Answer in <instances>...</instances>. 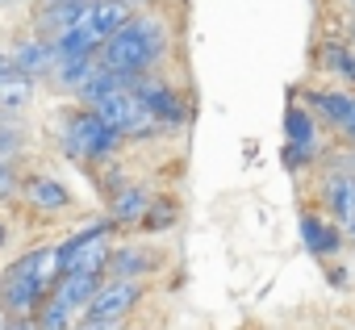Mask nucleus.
<instances>
[{"label": "nucleus", "mask_w": 355, "mask_h": 330, "mask_svg": "<svg viewBox=\"0 0 355 330\" xmlns=\"http://www.w3.org/2000/svg\"><path fill=\"white\" fill-rule=\"evenodd\" d=\"M347 9H351V13H355V0H347Z\"/></svg>", "instance_id": "31"}, {"label": "nucleus", "mask_w": 355, "mask_h": 330, "mask_svg": "<svg viewBox=\"0 0 355 330\" xmlns=\"http://www.w3.org/2000/svg\"><path fill=\"white\" fill-rule=\"evenodd\" d=\"M343 5H347V0H343Z\"/></svg>", "instance_id": "34"}, {"label": "nucleus", "mask_w": 355, "mask_h": 330, "mask_svg": "<svg viewBox=\"0 0 355 330\" xmlns=\"http://www.w3.org/2000/svg\"><path fill=\"white\" fill-rule=\"evenodd\" d=\"M134 13H138V9L130 5V0H92V5L80 9V21H76L55 46H59L63 59H80V55H96V59H101L105 42H109L113 34H121Z\"/></svg>", "instance_id": "4"}, {"label": "nucleus", "mask_w": 355, "mask_h": 330, "mask_svg": "<svg viewBox=\"0 0 355 330\" xmlns=\"http://www.w3.org/2000/svg\"><path fill=\"white\" fill-rule=\"evenodd\" d=\"M171 268V255L155 243V238H117L113 247V263H109V280H155Z\"/></svg>", "instance_id": "9"}, {"label": "nucleus", "mask_w": 355, "mask_h": 330, "mask_svg": "<svg viewBox=\"0 0 355 330\" xmlns=\"http://www.w3.org/2000/svg\"><path fill=\"white\" fill-rule=\"evenodd\" d=\"M313 71L318 76H330L338 88H351L355 92V46L347 42V34L318 38V46H313Z\"/></svg>", "instance_id": "13"}, {"label": "nucleus", "mask_w": 355, "mask_h": 330, "mask_svg": "<svg viewBox=\"0 0 355 330\" xmlns=\"http://www.w3.org/2000/svg\"><path fill=\"white\" fill-rule=\"evenodd\" d=\"M17 205L34 218V222H59L76 209V193L67 189V180H59L46 168H26L21 176V197Z\"/></svg>", "instance_id": "7"}, {"label": "nucleus", "mask_w": 355, "mask_h": 330, "mask_svg": "<svg viewBox=\"0 0 355 330\" xmlns=\"http://www.w3.org/2000/svg\"><path fill=\"white\" fill-rule=\"evenodd\" d=\"M101 67V59L96 55H80V59H59V67H55V76H51V84L71 101L88 80H92V71Z\"/></svg>", "instance_id": "20"}, {"label": "nucleus", "mask_w": 355, "mask_h": 330, "mask_svg": "<svg viewBox=\"0 0 355 330\" xmlns=\"http://www.w3.org/2000/svg\"><path fill=\"white\" fill-rule=\"evenodd\" d=\"M175 226H180V197H175V193H159L134 234H138V238H163V234H171Z\"/></svg>", "instance_id": "17"}, {"label": "nucleus", "mask_w": 355, "mask_h": 330, "mask_svg": "<svg viewBox=\"0 0 355 330\" xmlns=\"http://www.w3.org/2000/svg\"><path fill=\"white\" fill-rule=\"evenodd\" d=\"M326 280H330V288H351V259L326 263Z\"/></svg>", "instance_id": "25"}, {"label": "nucleus", "mask_w": 355, "mask_h": 330, "mask_svg": "<svg viewBox=\"0 0 355 330\" xmlns=\"http://www.w3.org/2000/svg\"><path fill=\"white\" fill-rule=\"evenodd\" d=\"M130 88H134V96L142 101V109L155 117V125H159L163 134H184V130H189V121H193V105H189L184 88L175 84L167 71H159V76H142V80H134Z\"/></svg>", "instance_id": "6"}, {"label": "nucleus", "mask_w": 355, "mask_h": 330, "mask_svg": "<svg viewBox=\"0 0 355 330\" xmlns=\"http://www.w3.org/2000/svg\"><path fill=\"white\" fill-rule=\"evenodd\" d=\"M343 230H347V243H351V247H355V218H351V222H347V226H343Z\"/></svg>", "instance_id": "29"}, {"label": "nucleus", "mask_w": 355, "mask_h": 330, "mask_svg": "<svg viewBox=\"0 0 355 330\" xmlns=\"http://www.w3.org/2000/svg\"><path fill=\"white\" fill-rule=\"evenodd\" d=\"M38 101V80L30 76H5L0 80V117H26V109Z\"/></svg>", "instance_id": "19"}, {"label": "nucleus", "mask_w": 355, "mask_h": 330, "mask_svg": "<svg viewBox=\"0 0 355 330\" xmlns=\"http://www.w3.org/2000/svg\"><path fill=\"white\" fill-rule=\"evenodd\" d=\"M5 76H17V67H13V55L9 51H0V80Z\"/></svg>", "instance_id": "28"}, {"label": "nucleus", "mask_w": 355, "mask_h": 330, "mask_svg": "<svg viewBox=\"0 0 355 330\" xmlns=\"http://www.w3.org/2000/svg\"><path fill=\"white\" fill-rule=\"evenodd\" d=\"M284 142L313 146V142H330V134L322 130V121H318L301 101H288V105H284Z\"/></svg>", "instance_id": "18"}, {"label": "nucleus", "mask_w": 355, "mask_h": 330, "mask_svg": "<svg viewBox=\"0 0 355 330\" xmlns=\"http://www.w3.org/2000/svg\"><path fill=\"white\" fill-rule=\"evenodd\" d=\"M59 276H63V268H59L55 243H30L26 251H17V259L0 268V313L34 318L51 301Z\"/></svg>", "instance_id": "2"}, {"label": "nucleus", "mask_w": 355, "mask_h": 330, "mask_svg": "<svg viewBox=\"0 0 355 330\" xmlns=\"http://www.w3.org/2000/svg\"><path fill=\"white\" fill-rule=\"evenodd\" d=\"M96 113L125 138V146H138V142H155L163 130L155 125V117L142 109V101L134 96V88H121V92H113V96H105L101 105H96Z\"/></svg>", "instance_id": "10"}, {"label": "nucleus", "mask_w": 355, "mask_h": 330, "mask_svg": "<svg viewBox=\"0 0 355 330\" xmlns=\"http://www.w3.org/2000/svg\"><path fill=\"white\" fill-rule=\"evenodd\" d=\"M5 330H38L34 318H5Z\"/></svg>", "instance_id": "26"}, {"label": "nucleus", "mask_w": 355, "mask_h": 330, "mask_svg": "<svg viewBox=\"0 0 355 330\" xmlns=\"http://www.w3.org/2000/svg\"><path fill=\"white\" fill-rule=\"evenodd\" d=\"M0 5H17V0H0Z\"/></svg>", "instance_id": "32"}, {"label": "nucleus", "mask_w": 355, "mask_h": 330, "mask_svg": "<svg viewBox=\"0 0 355 330\" xmlns=\"http://www.w3.org/2000/svg\"><path fill=\"white\" fill-rule=\"evenodd\" d=\"M326 150H330V142H313V146H297V142H284V146H280V163H284V172H288V176L305 180V176H313V172L322 168Z\"/></svg>", "instance_id": "21"}, {"label": "nucleus", "mask_w": 355, "mask_h": 330, "mask_svg": "<svg viewBox=\"0 0 355 330\" xmlns=\"http://www.w3.org/2000/svg\"><path fill=\"white\" fill-rule=\"evenodd\" d=\"M55 146L67 163L84 168L88 176H96L101 168L121 159L125 138L96 113V109H80V105H59L55 109Z\"/></svg>", "instance_id": "3"}, {"label": "nucleus", "mask_w": 355, "mask_h": 330, "mask_svg": "<svg viewBox=\"0 0 355 330\" xmlns=\"http://www.w3.org/2000/svg\"><path fill=\"white\" fill-rule=\"evenodd\" d=\"M159 197V189H150L146 180H130L117 197H109L105 201V218L117 226V230H138L142 226V218H146V209H150V201Z\"/></svg>", "instance_id": "14"}, {"label": "nucleus", "mask_w": 355, "mask_h": 330, "mask_svg": "<svg viewBox=\"0 0 355 330\" xmlns=\"http://www.w3.org/2000/svg\"><path fill=\"white\" fill-rule=\"evenodd\" d=\"M313 205L334 218L338 226H347L355 218V176H343V172H313Z\"/></svg>", "instance_id": "12"}, {"label": "nucleus", "mask_w": 355, "mask_h": 330, "mask_svg": "<svg viewBox=\"0 0 355 330\" xmlns=\"http://www.w3.org/2000/svg\"><path fill=\"white\" fill-rule=\"evenodd\" d=\"M21 176L26 168L17 159H0V205H13L21 197Z\"/></svg>", "instance_id": "24"}, {"label": "nucleus", "mask_w": 355, "mask_h": 330, "mask_svg": "<svg viewBox=\"0 0 355 330\" xmlns=\"http://www.w3.org/2000/svg\"><path fill=\"white\" fill-rule=\"evenodd\" d=\"M121 88H130V80H121V76H113V71L96 67V71H92V80L71 96V105H80V109H96L105 96H113V92H121Z\"/></svg>", "instance_id": "22"}, {"label": "nucleus", "mask_w": 355, "mask_h": 330, "mask_svg": "<svg viewBox=\"0 0 355 330\" xmlns=\"http://www.w3.org/2000/svg\"><path fill=\"white\" fill-rule=\"evenodd\" d=\"M105 280H109V276H92V272H63L51 297H55L63 309H71L76 318H84V313H88V305L96 301V293L105 288Z\"/></svg>", "instance_id": "16"}, {"label": "nucleus", "mask_w": 355, "mask_h": 330, "mask_svg": "<svg viewBox=\"0 0 355 330\" xmlns=\"http://www.w3.org/2000/svg\"><path fill=\"white\" fill-rule=\"evenodd\" d=\"M130 330H155V326H130Z\"/></svg>", "instance_id": "30"}, {"label": "nucleus", "mask_w": 355, "mask_h": 330, "mask_svg": "<svg viewBox=\"0 0 355 330\" xmlns=\"http://www.w3.org/2000/svg\"><path fill=\"white\" fill-rule=\"evenodd\" d=\"M30 155V125L26 117H0V159H26Z\"/></svg>", "instance_id": "23"}, {"label": "nucleus", "mask_w": 355, "mask_h": 330, "mask_svg": "<svg viewBox=\"0 0 355 330\" xmlns=\"http://www.w3.org/2000/svg\"><path fill=\"white\" fill-rule=\"evenodd\" d=\"M0 330H5V313H0Z\"/></svg>", "instance_id": "33"}, {"label": "nucleus", "mask_w": 355, "mask_h": 330, "mask_svg": "<svg viewBox=\"0 0 355 330\" xmlns=\"http://www.w3.org/2000/svg\"><path fill=\"white\" fill-rule=\"evenodd\" d=\"M9 234H13V226H9V218H5V214H0V259H5V247H9ZM0 268H5V263H0Z\"/></svg>", "instance_id": "27"}, {"label": "nucleus", "mask_w": 355, "mask_h": 330, "mask_svg": "<svg viewBox=\"0 0 355 330\" xmlns=\"http://www.w3.org/2000/svg\"><path fill=\"white\" fill-rule=\"evenodd\" d=\"M9 55H13V67H17L21 76H30V80H51L55 67H59V59H63L55 42H42V38H34V34L17 38V42L9 46Z\"/></svg>", "instance_id": "15"}, {"label": "nucleus", "mask_w": 355, "mask_h": 330, "mask_svg": "<svg viewBox=\"0 0 355 330\" xmlns=\"http://www.w3.org/2000/svg\"><path fill=\"white\" fill-rule=\"evenodd\" d=\"M121 230L109 218H92L88 226H76L71 234L55 238L59 251V268L63 272H92V276H109L113 263V247H117Z\"/></svg>", "instance_id": "5"}, {"label": "nucleus", "mask_w": 355, "mask_h": 330, "mask_svg": "<svg viewBox=\"0 0 355 330\" xmlns=\"http://www.w3.org/2000/svg\"><path fill=\"white\" fill-rule=\"evenodd\" d=\"M288 101H301L326 134H347L355 125V92L351 88H338V84H293L288 88Z\"/></svg>", "instance_id": "8"}, {"label": "nucleus", "mask_w": 355, "mask_h": 330, "mask_svg": "<svg viewBox=\"0 0 355 330\" xmlns=\"http://www.w3.org/2000/svg\"><path fill=\"white\" fill-rule=\"evenodd\" d=\"M175 59V13L138 9L121 34H113L101 51V67L121 80H142L167 71Z\"/></svg>", "instance_id": "1"}, {"label": "nucleus", "mask_w": 355, "mask_h": 330, "mask_svg": "<svg viewBox=\"0 0 355 330\" xmlns=\"http://www.w3.org/2000/svg\"><path fill=\"white\" fill-rule=\"evenodd\" d=\"M297 230H301V247H305L318 263L343 259V251H347V230H343L334 218H326L318 205H301Z\"/></svg>", "instance_id": "11"}]
</instances>
